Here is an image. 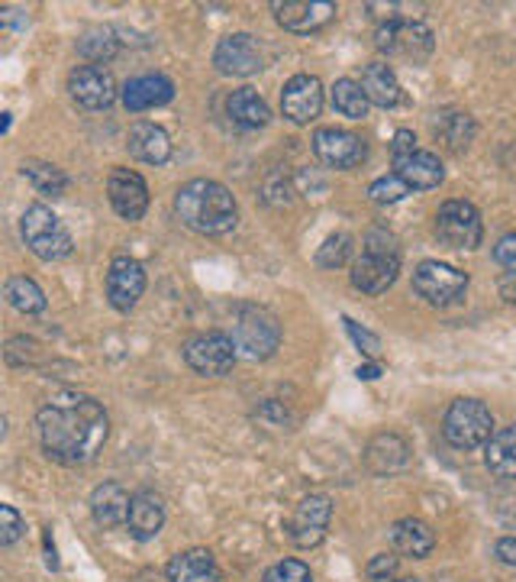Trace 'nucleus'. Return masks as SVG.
<instances>
[{
    "label": "nucleus",
    "mask_w": 516,
    "mask_h": 582,
    "mask_svg": "<svg viewBox=\"0 0 516 582\" xmlns=\"http://www.w3.org/2000/svg\"><path fill=\"white\" fill-rule=\"evenodd\" d=\"M398 175L410 185V192H430L436 188L445 178L443 162L436 153H426V150H416L413 155H406L401 162H394Z\"/></svg>",
    "instance_id": "obj_25"
},
{
    "label": "nucleus",
    "mask_w": 516,
    "mask_h": 582,
    "mask_svg": "<svg viewBox=\"0 0 516 582\" xmlns=\"http://www.w3.org/2000/svg\"><path fill=\"white\" fill-rule=\"evenodd\" d=\"M349 256H352V236H349V233H336V236H330V239L320 246L317 263H320L323 269H339V266L349 263Z\"/></svg>",
    "instance_id": "obj_35"
},
{
    "label": "nucleus",
    "mask_w": 516,
    "mask_h": 582,
    "mask_svg": "<svg viewBox=\"0 0 516 582\" xmlns=\"http://www.w3.org/2000/svg\"><path fill=\"white\" fill-rule=\"evenodd\" d=\"M165 576H168V582H220V566H217L210 550L194 547V550H185V553L168 560Z\"/></svg>",
    "instance_id": "obj_20"
},
{
    "label": "nucleus",
    "mask_w": 516,
    "mask_h": 582,
    "mask_svg": "<svg viewBox=\"0 0 516 582\" xmlns=\"http://www.w3.org/2000/svg\"><path fill=\"white\" fill-rule=\"evenodd\" d=\"M214 65L220 75L249 78L265 69V52L249 33H233V37L220 39L217 52H214Z\"/></svg>",
    "instance_id": "obj_13"
},
{
    "label": "nucleus",
    "mask_w": 516,
    "mask_h": 582,
    "mask_svg": "<svg viewBox=\"0 0 516 582\" xmlns=\"http://www.w3.org/2000/svg\"><path fill=\"white\" fill-rule=\"evenodd\" d=\"M416 150H420V146H416V136H413L410 130H398V133H394V143H391V159H394V162L413 155Z\"/></svg>",
    "instance_id": "obj_42"
},
{
    "label": "nucleus",
    "mask_w": 516,
    "mask_h": 582,
    "mask_svg": "<svg viewBox=\"0 0 516 582\" xmlns=\"http://www.w3.org/2000/svg\"><path fill=\"white\" fill-rule=\"evenodd\" d=\"M281 111L291 123H310L323 111V84L317 75H295L281 91Z\"/></svg>",
    "instance_id": "obj_17"
},
{
    "label": "nucleus",
    "mask_w": 516,
    "mask_h": 582,
    "mask_svg": "<svg viewBox=\"0 0 516 582\" xmlns=\"http://www.w3.org/2000/svg\"><path fill=\"white\" fill-rule=\"evenodd\" d=\"M391 543L401 557H410V560H426L436 547V534L426 521L420 518H401L394 521L391 528Z\"/></svg>",
    "instance_id": "obj_24"
},
{
    "label": "nucleus",
    "mask_w": 516,
    "mask_h": 582,
    "mask_svg": "<svg viewBox=\"0 0 516 582\" xmlns=\"http://www.w3.org/2000/svg\"><path fill=\"white\" fill-rule=\"evenodd\" d=\"M369 582H398V557L378 553L369 560Z\"/></svg>",
    "instance_id": "obj_40"
},
{
    "label": "nucleus",
    "mask_w": 516,
    "mask_h": 582,
    "mask_svg": "<svg viewBox=\"0 0 516 582\" xmlns=\"http://www.w3.org/2000/svg\"><path fill=\"white\" fill-rule=\"evenodd\" d=\"M365 466L374 476H391L410 466V443L401 433H378L365 450Z\"/></svg>",
    "instance_id": "obj_23"
},
{
    "label": "nucleus",
    "mask_w": 516,
    "mask_h": 582,
    "mask_svg": "<svg viewBox=\"0 0 516 582\" xmlns=\"http://www.w3.org/2000/svg\"><path fill=\"white\" fill-rule=\"evenodd\" d=\"M332 108H336V114L349 116V120H362V116H369V98H365V91H362V84L359 81H352V78H339L336 84H332Z\"/></svg>",
    "instance_id": "obj_31"
},
{
    "label": "nucleus",
    "mask_w": 516,
    "mask_h": 582,
    "mask_svg": "<svg viewBox=\"0 0 516 582\" xmlns=\"http://www.w3.org/2000/svg\"><path fill=\"white\" fill-rule=\"evenodd\" d=\"M275 17L291 33H317L336 17V3L330 0H278Z\"/></svg>",
    "instance_id": "obj_18"
},
{
    "label": "nucleus",
    "mask_w": 516,
    "mask_h": 582,
    "mask_svg": "<svg viewBox=\"0 0 516 582\" xmlns=\"http://www.w3.org/2000/svg\"><path fill=\"white\" fill-rule=\"evenodd\" d=\"M406 194H410V185H406L398 172H394V175H384V178H378V182H371L369 188V197L374 204H398V201H404Z\"/></svg>",
    "instance_id": "obj_36"
},
{
    "label": "nucleus",
    "mask_w": 516,
    "mask_h": 582,
    "mask_svg": "<svg viewBox=\"0 0 516 582\" xmlns=\"http://www.w3.org/2000/svg\"><path fill=\"white\" fill-rule=\"evenodd\" d=\"M413 292L433 308H448V305L465 298L468 275L458 272L455 266H448V263H440V259H426L413 272Z\"/></svg>",
    "instance_id": "obj_7"
},
{
    "label": "nucleus",
    "mask_w": 516,
    "mask_h": 582,
    "mask_svg": "<svg viewBox=\"0 0 516 582\" xmlns=\"http://www.w3.org/2000/svg\"><path fill=\"white\" fill-rule=\"evenodd\" d=\"M378 376H381V366H378V363H362V366H359V379L374 382Z\"/></svg>",
    "instance_id": "obj_45"
},
{
    "label": "nucleus",
    "mask_w": 516,
    "mask_h": 582,
    "mask_svg": "<svg viewBox=\"0 0 516 582\" xmlns=\"http://www.w3.org/2000/svg\"><path fill=\"white\" fill-rule=\"evenodd\" d=\"M374 45L384 55L406 59V62H423L433 55V30L420 20H394V23H381L374 33Z\"/></svg>",
    "instance_id": "obj_8"
},
{
    "label": "nucleus",
    "mask_w": 516,
    "mask_h": 582,
    "mask_svg": "<svg viewBox=\"0 0 516 582\" xmlns=\"http://www.w3.org/2000/svg\"><path fill=\"white\" fill-rule=\"evenodd\" d=\"M39 443L49 460L62 466L91 463L111 433V418L101 401L81 391L52 395L37 415Z\"/></svg>",
    "instance_id": "obj_1"
},
{
    "label": "nucleus",
    "mask_w": 516,
    "mask_h": 582,
    "mask_svg": "<svg viewBox=\"0 0 516 582\" xmlns=\"http://www.w3.org/2000/svg\"><path fill=\"white\" fill-rule=\"evenodd\" d=\"M20 233H23V243L30 246V253L39 256L42 263H59V259L72 256V233L65 231V224L45 204H33L23 211Z\"/></svg>",
    "instance_id": "obj_6"
},
{
    "label": "nucleus",
    "mask_w": 516,
    "mask_h": 582,
    "mask_svg": "<svg viewBox=\"0 0 516 582\" xmlns=\"http://www.w3.org/2000/svg\"><path fill=\"white\" fill-rule=\"evenodd\" d=\"M436 233L448 249H475L484 239L478 207L472 201H445L436 214Z\"/></svg>",
    "instance_id": "obj_10"
},
{
    "label": "nucleus",
    "mask_w": 516,
    "mask_h": 582,
    "mask_svg": "<svg viewBox=\"0 0 516 582\" xmlns=\"http://www.w3.org/2000/svg\"><path fill=\"white\" fill-rule=\"evenodd\" d=\"M116 49H120V39H116L111 27H91L84 37L78 39V55L87 59L91 65L111 62L113 55H116Z\"/></svg>",
    "instance_id": "obj_32"
},
{
    "label": "nucleus",
    "mask_w": 516,
    "mask_h": 582,
    "mask_svg": "<svg viewBox=\"0 0 516 582\" xmlns=\"http://www.w3.org/2000/svg\"><path fill=\"white\" fill-rule=\"evenodd\" d=\"M107 197H111L113 211L123 221H143L148 211V185L146 178L133 169H113L107 178Z\"/></svg>",
    "instance_id": "obj_16"
},
{
    "label": "nucleus",
    "mask_w": 516,
    "mask_h": 582,
    "mask_svg": "<svg viewBox=\"0 0 516 582\" xmlns=\"http://www.w3.org/2000/svg\"><path fill=\"white\" fill-rule=\"evenodd\" d=\"M130 492L120 486V482H101L94 492H91V514L94 521L104 528V531H113L120 524H126L130 518Z\"/></svg>",
    "instance_id": "obj_22"
},
{
    "label": "nucleus",
    "mask_w": 516,
    "mask_h": 582,
    "mask_svg": "<svg viewBox=\"0 0 516 582\" xmlns=\"http://www.w3.org/2000/svg\"><path fill=\"white\" fill-rule=\"evenodd\" d=\"M484 463L497 479H516V425L494 430L484 443Z\"/></svg>",
    "instance_id": "obj_28"
},
{
    "label": "nucleus",
    "mask_w": 516,
    "mask_h": 582,
    "mask_svg": "<svg viewBox=\"0 0 516 582\" xmlns=\"http://www.w3.org/2000/svg\"><path fill=\"white\" fill-rule=\"evenodd\" d=\"M165 524V504L155 492H136L130 502V518L126 528L136 541H152Z\"/></svg>",
    "instance_id": "obj_26"
},
{
    "label": "nucleus",
    "mask_w": 516,
    "mask_h": 582,
    "mask_svg": "<svg viewBox=\"0 0 516 582\" xmlns=\"http://www.w3.org/2000/svg\"><path fill=\"white\" fill-rule=\"evenodd\" d=\"M436 133L448 143V150L462 153V150H468L472 136H475V120L468 114H458V111L455 114H443L440 123H436Z\"/></svg>",
    "instance_id": "obj_34"
},
{
    "label": "nucleus",
    "mask_w": 516,
    "mask_h": 582,
    "mask_svg": "<svg viewBox=\"0 0 516 582\" xmlns=\"http://www.w3.org/2000/svg\"><path fill=\"white\" fill-rule=\"evenodd\" d=\"M226 114L233 116V123H239L242 130H258L271 120V111L265 104V98L252 88H239L226 98Z\"/></svg>",
    "instance_id": "obj_29"
},
{
    "label": "nucleus",
    "mask_w": 516,
    "mask_h": 582,
    "mask_svg": "<svg viewBox=\"0 0 516 582\" xmlns=\"http://www.w3.org/2000/svg\"><path fill=\"white\" fill-rule=\"evenodd\" d=\"M401 272V249L388 231H371L365 236L362 256L352 263V285L362 295H384Z\"/></svg>",
    "instance_id": "obj_3"
},
{
    "label": "nucleus",
    "mask_w": 516,
    "mask_h": 582,
    "mask_svg": "<svg viewBox=\"0 0 516 582\" xmlns=\"http://www.w3.org/2000/svg\"><path fill=\"white\" fill-rule=\"evenodd\" d=\"M497 292L507 305H516V272H504L500 282H497Z\"/></svg>",
    "instance_id": "obj_44"
},
{
    "label": "nucleus",
    "mask_w": 516,
    "mask_h": 582,
    "mask_svg": "<svg viewBox=\"0 0 516 582\" xmlns=\"http://www.w3.org/2000/svg\"><path fill=\"white\" fill-rule=\"evenodd\" d=\"M265 582H313V573L303 560H281L265 573Z\"/></svg>",
    "instance_id": "obj_37"
},
{
    "label": "nucleus",
    "mask_w": 516,
    "mask_h": 582,
    "mask_svg": "<svg viewBox=\"0 0 516 582\" xmlns=\"http://www.w3.org/2000/svg\"><path fill=\"white\" fill-rule=\"evenodd\" d=\"M23 175L33 182V188H37L39 194H52V197H59V194H65V188H69L65 172L55 169V165H49V162H37V159L23 162Z\"/></svg>",
    "instance_id": "obj_33"
},
{
    "label": "nucleus",
    "mask_w": 516,
    "mask_h": 582,
    "mask_svg": "<svg viewBox=\"0 0 516 582\" xmlns=\"http://www.w3.org/2000/svg\"><path fill=\"white\" fill-rule=\"evenodd\" d=\"M239 353L229 334L223 330H204V334H194L185 344V363L197 372V376H207V379H220L226 376L233 366H236Z\"/></svg>",
    "instance_id": "obj_9"
},
{
    "label": "nucleus",
    "mask_w": 516,
    "mask_h": 582,
    "mask_svg": "<svg viewBox=\"0 0 516 582\" xmlns=\"http://www.w3.org/2000/svg\"><path fill=\"white\" fill-rule=\"evenodd\" d=\"M172 98H175V84H172V78L165 75H140L123 88V108L133 111V114L162 108Z\"/></svg>",
    "instance_id": "obj_19"
},
{
    "label": "nucleus",
    "mask_w": 516,
    "mask_h": 582,
    "mask_svg": "<svg viewBox=\"0 0 516 582\" xmlns=\"http://www.w3.org/2000/svg\"><path fill=\"white\" fill-rule=\"evenodd\" d=\"M126 146H130V155H133V159H140V162H146V165H165V162L172 159V140H168V133H165L162 126L148 123V120L133 123Z\"/></svg>",
    "instance_id": "obj_21"
},
{
    "label": "nucleus",
    "mask_w": 516,
    "mask_h": 582,
    "mask_svg": "<svg viewBox=\"0 0 516 582\" xmlns=\"http://www.w3.org/2000/svg\"><path fill=\"white\" fill-rule=\"evenodd\" d=\"M494 557H497L504 566L516 570V538H500V541H497V547H494Z\"/></svg>",
    "instance_id": "obj_43"
},
{
    "label": "nucleus",
    "mask_w": 516,
    "mask_h": 582,
    "mask_svg": "<svg viewBox=\"0 0 516 582\" xmlns=\"http://www.w3.org/2000/svg\"><path fill=\"white\" fill-rule=\"evenodd\" d=\"M175 214L187 231L200 236H226L239 224V204L233 192L214 178H194L175 194Z\"/></svg>",
    "instance_id": "obj_2"
},
{
    "label": "nucleus",
    "mask_w": 516,
    "mask_h": 582,
    "mask_svg": "<svg viewBox=\"0 0 516 582\" xmlns=\"http://www.w3.org/2000/svg\"><path fill=\"white\" fill-rule=\"evenodd\" d=\"M313 155L330 165V169H359L369 159V146L362 143V136H355L352 130H339V126H323L313 133Z\"/></svg>",
    "instance_id": "obj_11"
},
{
    "label": "nucleus",
    "mask_w": 516,
    "mask_h": 582,
    "mask_svg": "<svg viewBox=\"0 0 516 582\" xmlns=\"http://www.w3.org/2000/svg\"><path fill=\"white\" fill-rule=\"evenodd\" d=\"M146 292V269L140 259L133 256H116L107 269V298H111L113 310L120 314H130V310L140 305Z\"/></svg>",
    "instance_id": "obj_12"
},
{
    "label": "nucleus",
    "mask_w": 516,
    "mask_h": 582,
    "mask_svg": "<svg viewBox=\"0 0 516 582\" xmlns=\"http://www.w3.org/2000/svg\"><path fill=\"white\" fill-rule=\"evenodd\" d=\"M342 324H345V330H349V337H352V344H355V347L362 349V353H365L369 359H378V356H381V340H378V337L371 334L369 327H362V324H355L352 317H342Z\"/></svg>",
    "instance_id": "obj_39"
},
{
    "label": "nucleus",
    "mask_w": 516,
    "mask_h": 582,
    "mask_svg": "<svg viewBox=\"0 0 516 582\" xmlns=\"http://www.w3.org/2000/svg\"><path fill=\"white\" fill-rule=\"evenodd\" d=\"M443 437L455 450H478L494 437V415L478 398H455L443 418Z\"/></svg>",
    "instance_id": "obj_5"
},
{
    "label": "nucleus",
    "mask_w": 516,
    "mask_h": 582,
    "mask_svg": "<svg viewBox=\"0 0 516 582\" xmlns=\"http://www.w3.org/2000/svg\"><path fill=\"white\" fill-rule=\"evenodd\" d=\"M359 84H362L369 104H378V108H394V104H401V81L394 75V69L384 65V62H371V65H365Z\"/></svg>",
    "instance_id": "obj_27"
},
{
    "label": "nucleus",
    "mask_w": 516,
    "mask_h": 582,
    "mask_svg": "<svg viewBox=\"0 0 516 582\" xmlns=\"http://www.w3.org/2000/svg\"><path fill=\"white\" fill-rule=\"evenodd\" d=\"M23 531H27V521L20 518V511L13 504H0V543L3 547L17 543L23 538Z\"/></svg>",
    "instance_id": "obj_38"
},
{
    "label": "nucleus",
    "mask_w": 516,
    "mask_h": 582,
    "mask_svg": "<svg viewBox=\"0 0 516 582\" xmlns=\"http://www.w3.org/2000/svg\"><path fill=\"white\" fill-rule=\"evenodd\" d=\"M229 337L242 359H268L281 344V324L268 308L242 302L233 308Z\"/></svg>",
    "instance_id": "obj_4"
},
{
    "label": "nucleus",
    "mask_w": 516,
    "mask_h": 582,
    "mask_svg": "<svg viewBox=\"0 0 516 582\" xmlns=\"http://www.w3.org/2000/svg\"><path fill=\"white\" fill-rule=\"evenodd\" d=\"M330 496H307V499L295 508V514H291L288 534H291V541H295L300 550H310V547L323 543L327 528H330Z\"/></svg>",
    "instance_id": "obj_15"
},
{
    "label": "nucleus",
    "mask_w": 516,
    "mask_h": 582,
    "mask_svg": "<svg viewBox=\"0 0 516 582\" xmlns=\"http://www.w3.org/2000/svg\"><path fill=\"white\" fill-rule=\"evenodd\" d=\"M3 298H7L10 308L20 310V314H42V310H45V295H42V288H39L30 275H13V278H7Z\"/></svg>",
    "instance_id": "obj_30"
},
{
    "label": "nucleus",
    "mask_w": 516,
    "mask_h": 582,
    "mask_svg": "<svg viewBox=\"0 0 516 582\" xmlns=\"http://www.w3.org/2000/svg\"><path fill=\"white\" fill-rule=\"evenodd\" d=\"M494 259L507 272H516V233H507L504 239H497L494 246Z\"/></svg>",
    "instance_id": "obj_41"
},
{
    "label": "nucleus",
    "mask_w": 516,
    "mask_h": 582,
    "mask_svg": "<svg viewBox=\"0 0 516 582\" xmlns=\"http://www.w3.org/2000/svg\"><path fill=\"white\" fill-rule=\"evenodd\" d=\"M69 91L84 111H104L116 101V81L107 65H78L69 75Z\"/></svg>",
    "instance_id": "obj_14"
},
{
    "label": "nucleus",
    "mask_w": 516,
    "mask_h": 582,
    "mask_svg": "<svg viewBox=\"0 0 516 582\" xmlns=\"http://www.w3.org/2000/svg\"><path fill=\"white\" fill-rule=\"evenodd\" d=\"M398 582H420V580H413V576H406V580H398Z\"/></svg>",
    "instance_id": "obj_46"
}]
</instances>
